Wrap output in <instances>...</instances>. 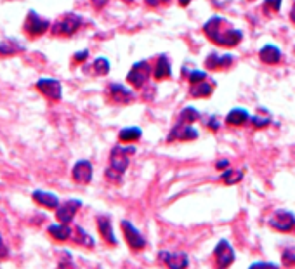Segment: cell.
Returning <instances> with one entry per match:
<instances>
[{
  "label": "cell",
  "mask_w": 295,
  "mask_h": 269,
  "mask_svg": "<svg viewBox=\"0 0 295 269\" xmlns=\"http://www.w3.org/2000/svg\"><path fill=\"white\" fill-rule=\"evenodd\" d=\"M203 32L209 37L212 42H215L217 45L224 47H235L242 42L243 33L242 30L235 28L228 19L220 18V16H213L203 26Z\"/></svg>",
  "instance_id": "6da1fadb"
},
{
  "label": "cell",
  "mask_w": 295,
  "mask_h": 269,
  "mask_svg": "<svg viewBox=\"0 0 295 269\" xmlns=\"http://www.w3.org/2000/svg\"><path fill=\"white\" fill-rule=\"evenodd\" d=\"M135 148H117L111 149V155H110V169L106 170V177L110 181H120L124 172L127 170L128 167V155L134 153Z\"/></svg>",
  "instance_id": "7a4b0ae2"
},
{
  "label": "cell",
  "mask_w": 295,
  "mask_h": 269,
  "mask_svg": "<svg viewBox=\"0 0 295 269\" xmlns=\"http://www.w3.org/2000/svg\"><path fill=\"white\" fill-rule=\"evenodd\" d=\"M80 23H82V18L73 12H68V14L61 16L52 26V33L54 35H61V37H70L79 30Z\"/></svg>",
  "instance_id": "3957f363"
},
{
  "label": "cell",
  "mask_w": 295,
  "mask_h": 269,
  "mask_svg": "<svg viewBox=\"0 0 295 269\" xmlns=\"http://www.w3.org/2000/svg\"><path fill=\"white\" fill-rule=\"evenodd\" d=\"M269 226L274 227L276 231H283V233H288V231L294 229L295 226V216L290 212V210L280 209L269 217Z\"/></svg>",
  "instance_id": "277c9868"
},
{
  "label": "cell",
  "mask_w": 295,
  "mask_h": 269,
  "mask_svg": "<svg viewBox=\"0 0 295 269\" xmlns=\"http://www.w3.org/2000/svg\"><path fill=\"white\" fill-rule=\"evenodd\" d=\"M151 75V66L148 61H139L130 68V71L127 73V82L132 84L134 87H141L144 85V82L150 78Z\"/></svg>",
  "instance_id": "5b68a950"
},
{
  "label": "cell",
  "mask_w": 295,
  "mask_h": 269,
  "mask_svg": "<svg viewBox=\"0 0 295 269\" xmlns=\"http://www.w3.org/2000/svg\"><path fill=\"white\" fill-rule=\"evenodd\" d=\"M122 229H124L125 240H127L128 247H130L132 250H141V248H144L146 240L142 238L141 231H139L134 224L128 223V221H122Z\"/></svg>",
  "instance_id": "8992f818"
},
{
  "label": "cell",
  "mask_w": 295,
  "mask_h": 269,
  "mask_svg": "<svg viewBox=\"0 0 295 269\" xmlns=\"http://www.w3.org/2000/svg\"><path fill=\"white\" fill-rule=\"evenodd\" d=\"M49 28H50V23L47 21V19L40 18L37 12L30 11L28 18H26V21H25V30L28 35H32V37L42 35V33H45Z\"/></svg>",
  "instance_id": "52a82bcc"
},
{
  "label": "cell",
  "mask_w": 295,
  "mask_h": 269,
  "mask_svg": "<svg viewBox=\"0 0 295 269\" xmlns=\"http://www.w3.org/2000/svg\"><path fill=\"white\" fill-rule=\"evenodd\" d=\"M213 255H215V261L220 268H226V266H231V262L235 261V250L229 245L228 240H220L217 243L215 250H213Z\"/></svg>",
  "instance_id": "ba28073f"
},
{
  "label": "cell",
  "mask_w": 295,
  "mask_h": 269,
  "mask_svg": "<svg viewBox=\"0 0 295 269\" xmlns=\"http://www.w3.org/2000/svg\"><path fill=\"white\" fill-rule=\"evenodd\" d=\"M196 137H198V131H196L195 127H191V124H181V122H179V124L172 129L170 134H169L167 141L172 142L175 141V139H179V141H193V139Z\"/></svg>",
  "instance_id": "9c48e42d"
},
{
  "label": "cell",
  "mask_w": 295,
  "mask_h": 269,
  "mask_svg": "<svg viewBox=\"0 0 295 269\" xmlns=\"http://www.w3.org/2000/svg\"><path fill=\"white\" fill-rule=\"evenodd\" d=\"M37 89L49 99H61V84L57 80H54V78H40L37 82Z\"/></svg>",
  "instance_id": "30bf717a"
},
{
  "label": "cell",
  "mask_w": 295,
  "mask_h": 269,
  "mask_svg": "<svg viewBox=\"0 0 295 269\" xmlns=\"http://www.w3.org/2000/svg\"><path fill=\"white\" fill-rule=\"evenodd\" d=\"M71 176L79 184H89L92 181V165L87 160H80L75 163L73 170H71Z\"/></svg>",
  "instance_id": "8fae6325"
},
{
  "label": "cell",
  "mask_w": 295,
  "mask_h": 269,
  "mask_svg": "<svg viewBox=\"0 0 295 269\" xmlns=\"http://www.w3.org/2000/svg\"><path fill=\"white\" fill-rule=\"evenodd\" d=\"M108 96L111 97L113 103H120V104L134 101V92L128 90V89L122 84H111L110 87H108Z\"/></svg>",
  "instance_id": "7c38bea8"
},
{
  "label": "cell",
  "mask_w": 295,
  "mask_h": 269,
  "mask_svg": "<svg viewBox=\"0 0 295 269\" xmlns=\"http://www.w3.org/2000/svg\"><path fill=\"white\" fill-rule=\"evenodd\" d=\"M80 205H82L80 200H68V202H64L63 205L57 207V210H56L57 221L68 224L73 217H75V214H77V210L80 209Z\"/></svg>",
  "instance_id": "4fadbf2b"
},
{
  "label": "cell",
  "mask_w": 295,
  "mask_h": 269,
  "mask_svg": "<svg viewBox=\"0 0 295 269\" xmlns=\"http://www.w3.org/2000/svg\"><path fill=\"white\" fill-rule=\"evenodd\" d=\"M158 259L169 268H188V255L182 252H160Z\"/></svg>",
  "instance_id": "5bb4252c"
},
{
  "label": "cell",
  "mask_w": 295,
  "mask_h": 269,
  "mask_svg": "<svg viewBox=\"0 0 295 269\" xmlns=\"http://www.w3.org/2000/svg\"><path fill=\"white\" fill-rule=\"evenodd\" d=\"M233 63H235V57H233L231 54H224V56H222V54L212 52L205 59V66L209 68V70H222V68H229Z\"/></svg>",
  "instance_id": "9a60e30c"
},
{
  "label": "cell",
  "mask_w": 295,
  "mask_h": 269,
  "mask_svg": "<svg viewBox=\"0 0 295 269\" xmlns=\"http://www.w3.org/2000/svg\"><path fill=\"white\" fill-rule=\"evenodd\" d=\"M259 57H260V61L266 64H278L281 61V50L278 49L276 45L267 44V45H264L262 49H260Z\"/></svg>",
  "instance_id": "2e32d148"
},
{
  "label": "cell",
  "mask_w": 295,
  "mask_h": 269,
  "mask_svg": "<svg viewBox=\"0 0 295 269\" xmlns=\"http://www.w3.org/2000/svg\"><path fill=\"white\" fill-rule=\"evenodd\" d=\"M153 77L157 80H164V78H170L172 77V68H170V61L165 54H162L158 57L157 64H155V70H153Z\"/></svg>",
  "instance_id": "e0dca14e"
},
{
  "label": "cell",
  "mask_w": 295,
  "mask_h": 269,
  "mask_svg": "<svg viewBox=\"0 0 295 269\" xmlns=\"http://www.w3.org/2000/svg\"><path fill=\"white\" fill-rule=\"evenodd\" d=\"M97 229H99L101 236L108 241L110 245H117V236L113 233V226H111L110 219L108 217H97Z\"/></svg>",
  "instance_id": "ac0fdd59"
},
{
  "label": "cell",
  "mask_w": 295,
  "mask_h": 269,
  "mask_svg": "<svg viewBox=\"0 0 295 269\" xmlns=\"http://www.w3.org/2000/svg\"><path fill=\"white\" fill-rule=\"evenodd\" d=\"M213 92V82L209 84L205 80L198 82V84H191V89H189V96L191 97H210Z\"/></svg>",
  "instance_id": "d6986e66"
},
{
  "label": "cell",
  "mask_w": 295,
  "mask_h": 269,
  "mask_svg": "<svg viewBox=\"0 0 295 269\" xmlns=\"http://www.w3.org/2000/svg\"><path fill=\"white\" fill-rule=\"evenodd\" d=\"M33 200H35L39 205L45 207V209H57L59 207V198L52 193H45V191H35L33 193Z\"/></svg>",
  "instance_id": "ffe728a7"
},
{
  "label": "cell",
  "mask_w": 295,
  "mask_h": 269,
  "mask_svg": "<svg viewBox=\"0 0 295 269\" xmlns=\"http://www.w3.org/2000/svg\"><path fill=\"white\" fill-rule=\"evenodd\" d=\"M250 118L249 111L243 110V108H233L231 111L228 113V117H226V124L229 125H243L247 120Z\"/></svg>",
  "instance_id": "44dd1931"
},
{
  "label": "cell",
  "mask_w": 295,
  "mask_h": 269,
  "mask_svg": "<svg viewBox=\"0 0 295 269\" xmlns=\"http://www.w3.org/2000/svg\"><path fill=\"white\" fill-rule=\"evenodd\" d=\"M49 233H50V236L56 238V240L64 241V240H68V238L71 236V233H73V231L68 227V224L59 223V224H52V226L49 227Z\"/></svg>",
  "instance_id": "7402d4cb"
},
{
  "label": "cell",
  "mask_w": 295,
  "mask_h": 269,
  "mask_svg": "<svg viewBox=\"0 0 295 269\" xmlns=\"http://www.w3.org/2000/svg\"><path fill=\"white\" fill-rule=\"evenodd\" d=\"M141 135H142V131L139 127H125L120 131L118 139H120L122 142H134L137 141V139H141Z\"/></svg>",
  "instance_id": "603a6c76"
},
{
  "label": "cell",
  "mask_w": 295,
  "mask_h": 269,
  "mask_svg": "<svg viewBox=\"0 0 295 269\" xmlns=\"http://www.w3.org/2000/svg\"><path fill=\"white\" fill-rule=\"evenodd\" d=\"M73 241L79 245H85V247H94V238L90 236L87 231H84L82 227H75V231L71 233Z\"/></svg>",
  "instance_id": "cb8c5ba5"
},
{
  "label": "cell",
  "mask_w": 295,
  "mask_h": 269,
  "mask_svg": "<svg viewBox=\"0 0 295 269\" xmlns=\"http://www.w3.org/2000/svg\"><path fill=\"white\" fill-rule=\"evenodd\" d=\"M18 50H23V45H19V44L16 42L14 39L4 40V42L0 44V54H2V56H7V54H14V52H18Z\"/></svg>",
  "instance_id": "d4e9b609"
},
{
  "label": "cell",
  "mask_w": 295,
  "mask_h": 269,
  "mask_svg": "<svg viewBox=\"0 0 295 269\" xmlns=\"http://www.w3.org/2000/svg\"><path fill=\"white\" fill-rule=\"evenodd\" d=\"M242 177H243V172L242 170H226L224 174H222V181L226 182V184H238L240 181H242Z\"/></svg>",
  "instance_id": "484cf974"
},
{
  "label": "cell",
  "mask_w": 295,
  "mask_h": 269,
  "mask_svg": "<svg viewBox=\"0 0 295 269\" xmlns=\"http://www.w3.org/2000/svg\"><path fill=\"white\" fill-rule=\"evenodd\" d=\"M200 118V113L195 110V108H191V106H188V108H184L182 110V113H181V124H193V122H196Z\"/></svg>",
  "instance_id": "4316f807"
},
{
  "label": "cell",
  "mask_w": 295,
  "mask_h": 269,
  "mask_svg": "<svg viewBox=\"0 0 295 269\" xmlns=\"http://www.w3.org/2000/svg\"><path fill=\"white\" fill-rule=\"evenodd\" d=\"M94 68V73L96 75H108L110 73V63H108L106 57H97L92 64Z\"/></svg>",
  "instance_id": "83f0119b"
},
{
  "label": "cell",
  "mask_w": 295,
  "mask_h": 269,
  "mask_svg": "<svg viewBox=\"0 0 295 269\" xmlns=\"http://www.w3.org/2000/svg\"><path fill=\"white\" fill-rule=\"evenodd\" d=\"M205 78H207V73L205 71H200V70H193L191 73L188 75L189 84H198V82L205 80Z\"/></svg>",
  "instance_id": "f1b7e54d"
},
{
  "label": "cell",
  "mask_w": 295,
  "mask_h": 269,
  "mask_svg": "<svg viewBox=\"0 0 295 269\" xmlns=\"http://www.w3.org/2000/svg\"><path fill=\"white\" fill-rule=\"evenodd\" d=\"M281 2H283V0H266V2H264V11H267V12L280 11Z\"/></svg>",
  "instance_id": "f546056e"
},
{
  "label": "cell",
  "mask_w": 295,
  "mask_h": 269,
  "mask_svg": "<svg viewBox=\"0 0 295 269\" xmlns=\"http://www.w3.org/2000/svg\"><path fill=\"white\" fill-rule=\"evenodd\" d=\"M283 262L287 266H295V247L287 248L283 252Z\"/></svg>",
  "instance_id": "4dcf8cb0"
},
{
  "label": "cell",
  "mask_w": 295,
  "mask_h": 269,
  "mask_svg": "<svg viewBox=\"0 0 295 269\" xmlns=\"http://www.w3.org/2000/svg\"><path fill=\"white\" fill-rule=\"evenodd\" d=\"M250 120H252V125H253V127H257V129H262V127H266V125L269 124V118L252 117Z\"/></svg>",
  "instance_id": "1f68e13d"
},
{
  "label": "cell",
  "mask_w": 295,
  "mask_h": 269,
  "mask_svg": "<svg viewBox=\"0 0 295 269\" xmlns=\"http://www.w3.org/2000/svg\"><path fill=\"white\" fill-rule=\"evenodd\" d=\"M7 255H9V248H7V245L4 243L2 236H0V259H5Z\"/></svg>",
  "instance_id": "d6a6232c"
},
{
  "label": "cell",
  "mask_w": 295,
  "mask_h": 269,
  "mask_svg": "<svg viewBox=\"0 0 295 269\" xmlns=\"http://www.w3.org/2000/svg\"><path fill=\"white\" fill-rule=\"evenodd\" d=\"M87 57H89V50H80V52L75 54V57H73V59H75L77 63H80V61L87 59Z\"/></svg>",
  "instance_id": "836d02e7"
},
{
  "label": "cell",
  "mask_w": 295,
  "mask_h": 269,
  "mask_svg": "<svg viewBox=\"0 0 295 269\" xmlns=\"http://www.w3.org/2000/svg\"><path fill=\"white\" fill-rule=\"evenodd\" d=\"M207 127H210L212 131H219V122L215 120V117H210V120H209V124H207Z\"/></svg>",
  "instance_id": "e575fe53"
},
{
  "label": "cell",
  "mask_w": 295,
  "mask_h": 269,
  "mask_svg": "<svg viewBox=\"0 0 295 269\" xmlns=\"http://www.w3.org/2000/svg\"><path fill=\"white\" fill-rule=\"evenodd\" d=\"M90 2H92V5H94L96 9H103L104 5H106L108 0H90Z\"/></svg>",
  "instance_id": "d590c367"
},
{
  "label": "cell",
  "mask_w": 295,
  "mask_h": 269,
  "mask_svg": "<svg viewBox=\"0 0 295 269\" xmlns=\"http://www.w3.org/2000/svg\"><path fill=\"white\" fill-rule=\"evenodd\" d=\"M250 268H276V264H271V262H259V264H250Z\"/></svg>",
  "instance_id": "8d00e7d4"
},
{
  "label": "cell",
  "mask_w": 295,
  "mask_h": 269,
  "mask_svg": "<svg viewBox=\"0 0 295 269\" xmlns=\"http://www.w3.org/2000/svg\"><path fill=\"white\" fill-rule=\"evenodd\" d=\"M215 167H217V169H228V167H229V162H228V160H219Z\"/></svg>",
  "instance_id": "74e56055"
},
{
  "label": "cell",
  "mask_w": 295,
  "mask_h": 269,
  "mask_svg": "<svg viewBox=\"0 0 295 269\" xmlns=\"http://www.w3.org/2000/svg\"><path fill=\"white\" fill-rule=\"evenodd\" d=\"M290 19L295 23V5H294V7H292V11H290Z\"/></svg>",
  "instance_id": "f35d334b"
},
{
  "label": "cell",
  "mask_w": 295,
  "mask_h": 269,
  "mask_svg": "<svg viewBox=\"0 0 295 269\" xmlns=\"http://www.w3.org/2000/svg\"><path fill=\"white\" fill-rule=\"evenodd\" d=\"M189 2H191V0H179V4H181L182 7H184V5H188Z\"/></svg>",
  "instance_id": "ab89813d"
},
{
  "label": "cell",
  "mask_w": 295,
  "mask_h": 269,
  "mask_svg": "<svg viewBox=\"0 0 295 269\" xmlns=\"http://www.w3.org/2000/svg\"><path fill=\"white\" fill-rule=\"evenodd\" d=\"M169 2H170V0H160V4H169Z\"/></svg>",
  "instance_id": "60d3db41"
},
{
  "label": "cell",
  "mask_w": 295,
  "mask_h": 269,
  "mask_svg": "<svg viewBox=\"0 0 295 269\" xmlns=\"http://www.w3.org/2000/svg\"><path fill=\"white\" fill-rule=\"evenodd\" d=\"M294 231H295V226H294Z\"/></svg>",
  "instance_id": "b9f144b4"
}]
</instances>
